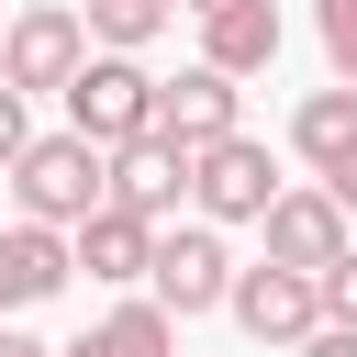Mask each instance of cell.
<instances>
[{"instance_id":"obj_1","label":"cell","mask_w":357,"mask_h":357,"mask_svg":"<svg viewBox=\"0 0 357 357\" xmlns=\"http://www.w3.org/2000/svg\"><path fill=\"white\" fill-rule=\"evenodd\" d=\"M11 201H22V223L78 234V223L112 201V145H89V134H33V145L11 156Z\"/></svg>"},{"instance_id":"obj_2","label":"cell","mask_w":357,"mask_h":357,"mask_svg":"<svg viewBox=\"0 0 357 357\" xmlns=\"http://www.w3.org/2000/svg\"><path fill=\"white\" fill-rule=\"evenodd\" d=\"M67 134H89V145H112V156H123V145H145V134H156V78H145L123 45H112V56H89V67L67 78Z\"/></svg>"},{"instance_id":"obj_3","label":"cell","mask_w":357,"mask_h":357,"mask_svg":"<svg viewBox=\"0 0 357 357\" xmlns=\"http://www.w3.org/2000/svg\"><path fill=\"white\" fill-rule=\"evenodd\" d=\"M89 67V11H67V0H33V11H11V45H0V78L33 100V89H67Z\"/></svg>"},{"instance_id":"obj_4","label":"cell","mask_w":357,"mask_h":357,"mask_svg":"<svg viewBox=\"0 0 357 357\" xmlns=\"http://www.w3.org/2000/svg\"><path fill=\"white\" fill-rule=\"evenodd\" d=\"M190 190H201V212H212V223H268L279 167H268V145H257V134H223V145H201V156H190Z\"/></svg>"},{"instance_id":"obj_5","label":"cell","mask_w":357,"mask_h":357,"mask_svg":"<svg viewBox=\"0 0 357 357\" xmlns=\"http://www.w3.org/2000/svg\"><path fill=\"white\" fill-rule=\"evenodd\" d=\"M234 324L257 346H312L324 335V279H301V268H234Z\"/></svg>"},{"instance_id":"obj_6","label":"cell","mask_w":357,"mask_h":357,"mask_svg":"<svg viewBox=\"0 0 357 357\" xmlns=\"http://www.w3.org/2000/svg\"><path fill=\"white\" fill-rule=\"evenodd\" d=\"M335 257H346V201H335V190H279V201H268V268L324 279Z\"/></svg>"},{"instance_id":"obj_7","label":"cell","mask_w":357,"mask_h":357,"mask_svg":"<svg viewBox=\"0 0 357 357\" xmlns=\"http://www.w3.org/2000/svg\"><path fill=\"white\" fill-rule=\"evenodd\" d=\"M156 301L190 324V312H212V301H234V257H223V234L212 223H190V234H156Z\"/></svg>"},{"instance_id":"obj_8","label":"cell","mask_w":357,"mask_h":357,"mask_svg":"<svg viewBox=\"0 0 357 357\" xmlns=\"http://www.w3.org/2000/svg\"><path fill=\"white\" fill-rule=\"evenodd\" d=\"M223 134H234V78H223V67H178V78H156V145L201 156V145H223Z\"/></svg>"},{"instance_id":"obj_9","label":"cell","mask_w":357,"mask_h":357,"mask_svg":"<svg viewBox=\"0 0 357 357\" xmlns=\"http://www.w3.org/2000/svg\"><path fill=\"white\" fill-rule=\"evenodd\" d=\"M290 145L312 156V178L357 212V89H312L301 112H290Z\"/></svg>"},{"instance_id":"obj_10","label":"cell","mask_w":357,"mask_h":357,"mask_svg":"<svg viewBox=\"0 0 357 357\" xmlns=\"http://www.w3.org/2000/svg\"><path fill=\"white\" fill-rule=\"evenodd\" d=\"M67 268H78V245H67L56 223H11V234H0V312L56 301V290H67Z\"/></svg>"},{"instance_id":"obj_11","label":"cell","mask_w":357,"mask_h":357,"mask_svg":"<svg viewBox=\"0 0 357 357\" xmlns=\"http://www.w3.org/2000/svg\"><path fill=\"white\" fill-rule=\"evenodd\" d=\"M78 268H89V279H112V290H123V279H145V268H156V223H145V212H123V201H100V212L78 223Z\"/></svg>"},{"instance_id":"obj_12","label":"cell","mask_w":357,"mask_h":357,"mask_svg":"<svg viewBox=\"0 0 357 357\" xmlns=\"http://www.w3.org/2000/svg\"><path fill=\"white\" fill-rule=\"evenodd\" d=\"M268 56H279V11H268V0H234V11H212V22H201V67L257 78Z\"/></svg>"},{"instance_id":"obj_13","label":"cell","mask_w":357,"mask_h":357,"mask_svg":"<svg viewBox=\"0 0 357 357\" xmlns=\"http://www.w3.org/2000/svg\"><path fill=\"white\" fill-rule=\"evenodd\" d=\"M178 190H190V156H178V145H156V134H145V145H123V156H112V201H123V212H145V223H167V201H178Z\"/></svg>"},{"instance_id":"obj_14","label":"cell","mask_w":357,"mask_h":357,"mask_svg":"<svg viewBox=\"0 0 357 357\" xmlns=\"http://www.w3.org/2000/svg\"><path fill=\"white\" fill-rule=\"evenodd\" d=\"M167 346H178V312L145 290V301H112V312H100L67 357H167Z\"/></svg>"},{"instance_id":"obj_15","label":"cell","mask_w":357,"mask_h":357,"mask_svg":"<svg viewBox=\"0 0 357 357\" xmlns=\"http://www.w3.org/2000/svg\"><path fill=\"white\" fill-rule=\"evenodd\" d=\"M167 11H178V0H89V33H100V45H123V56H134V45H145V33H167Z\"/></svg>"},{"instance_id":"obj_16","label":"cell","mask_w":357,"mask_h":357,"mask_svg":"<svg viewBox=\"0 0 357 357\" xmlns=\"http://www.w3.org/2000/svg\"><path fill=\"white\" fill-rule=\"evenodd\" d=\"M324 324H357V245L324 268Z\"/></svg>"},{"instance_id":"obj_17","label":"cell","mask_w":357,"mask_h":357,"mask_svg":"<svg viewBox=\"0 0 357 357\" xmlns=\"http://www.w3.org/2000/svg\"><path fill=\"white\" fill-rule=\"evenodd\" d=\"M324 45H335V67H346V89H357V0H324Z\"/></svg>"},{"instance_id":"obj_18","label":"cell","mask_w":357,"mask_h":357,"mask_svg":"<svg viewBox=\"0 0 357 357\" xmlns=\"http://www.w3.org/2000/svg\"><path fill=\"white\" fill-rule=\"evenodd\" d=\"M22 145H33V123H22V89H11V78H0V167H11V156H22Z\"/></svg>"},{"instance_id":"obj_19","label":"cell","mask_w":357,"mask_h":357,"mask_svg":"<svg viewBox=\"0 0 357 357\" xmlns=\"http://www.w3.org/2000/svg\"><path fill=\"white\" fill-rule=\"evenodd\" d=\"M301 357H357V324H324V335H312Z\"/></svg>"},{"instance_id":"obj_20","label":"cell","mask_w":357,"mask_h":357,"mask_svg":"<svg viewBox=\"0 0 357 357\" xmlns=\"http://www.w3.org/2000/svg\"><path fill=\"white\" fill-rule=\"evenodd\" d=\"M0 357H56V346H33V335H11V324H0Z\"/></svg>"},{"instance_id":"obj_21","label":"cell","mask_w":357,"mask_h":357,"mask_svg":"<svg viewBox=\"0 0 357 357\" xmlns=\"http://www.w3.org/2000/svg\"><path fill=\"white\" fill-rule=\"evenodd\" d=\"M178 11H201V22H212V11H234V0H178Z\"/></svg>"},{"instance_id":"obj_22","label":"cell","mask_w":357,"mask_h":357,"mask_svg":"<svg viewBox=\"0 0 357 357\" xmlns=\"http://www.w3.org/2000/svg\"><path fill=\"white\" fill-rule=\"evenodd\" d=\"M0 45H11V22H0Z\"/></svg>"}]
</instances>
